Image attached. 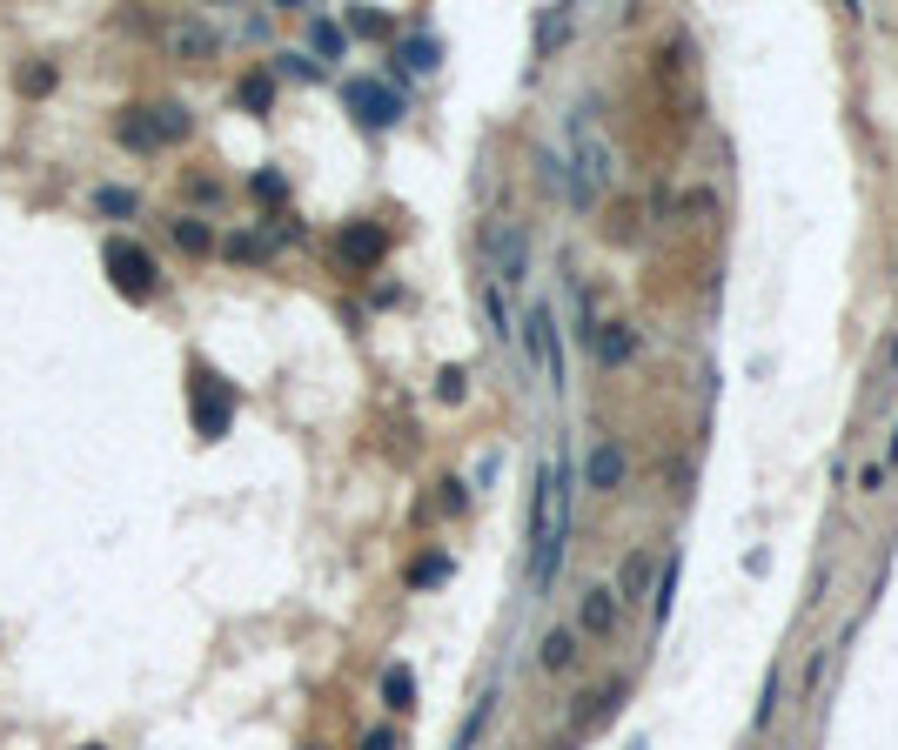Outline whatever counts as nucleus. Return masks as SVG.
Segmentation results:
<instances>
[{"mask_svg":"<svg viewBox=\"0 0 898 750\" xmlns=\"http://www.w3.org/2000/svg\"><path fill=\"white\" fill-rule=\"evenodd\" d=\"M570 496H577V476H570V449H550L537 463V496H530V596H550L563 570V543H570Z\"/></svg>","mask_w":898,"mask_h":750,"instance_id":"nucleus-1","label":"nucleus"},{"mask_svg":"<svg viewBox=\"0 0 898 750\" xmlns=\"http://www.w3.org/2000/svg\"><path fill=\"white\" fill-rule=\"evenodd\" d=\"M597 94H584V101H577V108H570V121H563V134H570V175L584 181V195L597 201L610 188V181H617V155H610V141H604V121H597Z\"/></svg>","mask_w":898,"mask_h":750,"instance_id":"nucleus-2","label":"nucleus"},{"mask_svg":"<svg viewBox=\"0 0 898 750\" xmlns=\"http://www.w3.org/2000/svg\"><path fill=\"white\" fill-rule=\"evenodd\" d=\"M523 349L543 369V389H563V335H557V302H530L523 309Z\"/></svg>","mask_w":898,"mask_h":750,"instance_id":"nucleus-3","label":"nucleus"},{"mask_svg":"<svg viewBox=\"0 0 898 750\" xmlns=\"http://www.w3.org/2000/svg\"><path fill=\"white\" fill-rule=\"evenodd\" d=\"M188 396H195V436H228V416H235V389H228L222 375L208 369V362H188Z\"/></svg>","mask_w":898,"mask_h":750,"instance_id":"nucleus-4","label":"nucleus"},{"mask_svg":"<svg viewBox=\"0 0 898 750\" xmlns=\"http://www.w3.org/2000/svg\"><path fill=\"white\" fill-rule=\"evenodd\" d=\"M101 262H108L114 288H121L128 302H148V295H155V262H148V248H141V242H128V235H114V242L101 248Z\"/></svg>","mask_w":898,"mask_h":750,"instance_id":"nucleus-5","label":"nucleus"},{"mask_svg":"<svg viewBox=\"0 0 898 750\" xmlns=\"http://www.w3.org/2000/svg\"><path fill=\"white\" fill-rule=\"evenodd\" d=\"M342 101L356 108L362 128H389V121H403V94L376 88V81H349V88H342Z\"/></svg>","mask_w":898,"mask_h":750,"instance_id":"nucleus-6","label":"nucleus"},{"mask_svg":"<svg viewBox=\"0 0 898 750\" xmlns=\"http://www.w3.org/2000/svg\"><path fill=\"white\" fill-rule=\"evenodd\" d=\"M490 248H496V288H517L523 268H530V242H523V228H517V221H496Z\"/></svg>","mask_w":898,"mask_h":750,"instance_id":"nucleus-7","label":"nucleus"},{"mask_svg":"<svg viewBox=\"0 0 898 750\" xmlns=\"http://www.w3.org/2000/svg\"><path fill=\"white\" fill-rule=\"evenodd\" d=\"M617 617H624L617 590H610V583H590V590H584V610H577V630H584V637H610V630H617Z\"/></svg>","mask_w":898,"mask_h":750,"instance_id":"nucleus-8","label":"nucleus"},{"mask_svg":"<svg viewBox=\"0 0 898 750\" xmlns=\"http://www.w3.org/2000/svg\"><path fill=\"white\" fill-rule=\"evenodd\" d=\"M336 248H342V262H349V268H376V262H382V248H389V235H382L376 221H349Z\"/></svg>","mask_w":898,"mask_h":750,"instance_id":"nucleus-9","label":"nucleus"},{"mask_svg":"<svg viewBox=\"0 0 898 750\" xmlns=\"http://www.w3.org/2000/svg\"><path fill=\"white\" fill-rule=\"evenodd\" d=\"M483 322H490V342H503V349L517 342V315H510V295L496 282H483Z\"/></svg>","mask_w":898,"mask_h":750,"instance_id":"nucleus-10","label":"nucleus"},{"mask_svg":"<svg viewBox=\"0 0 898 750\" xmlns=\"http://www.w3.org/2000/svg\"><path fill=\"white\" fill-rule=\"evenodd\" d=\"M617 483H624V442L604 436L597 449H590V489H604V496H610Z\"/></svg>","mask_w":898,"mask_h":750,"instance_id":"nucleus-11","label":"nucleus"},{"mask_svg":"<svg viewBox=\"0 0 898 750\" xmlns=\"http://www.w3.org/2000/svg\"><path fill=\"white\" fill-rule=\"evenodd\" d=\"M141 121H148V141H181V134L195 128V121H188V108H175V101H168V108H141Z\"/></svg>","mask_w":898,"mask_h":750,"instance_id":"nucleus-12","label":"nucleus"},{"mask_svg":"<svg viewBox=\"0 0 898 750\" xmlns=\"http://www.w3.org/2000/svg\"><path fill=\"white\" fill-rule=\"evenodd\" d=\"M590 349H597V362H630V349H637V342H630V329H617V322H597V335H590Z\"/></svg>","mask_w":898,"mask_h":750,"instance_id":"nucleus-13","label":"nucleus"},{"mask_svg":"<svg viewBox=\"0 0 898 750\" xmlns=\"http://www.w3.org/2000/svg\"><path fill=\"white\" fill-rule=\"evenodd\" d=\"M168 47H175V54H188V61H208V54H215V34H208V27H195V21H181V27H168Z\"/></svg>","mask_w":898,"mask_h":750,"instance_id":"nucleus-14","label":"nucleus"},{"mask_svg":"<svg viewBox=\"0 0 898 750\" xmlns=\"http://www.w3.org/2000/svg\"><path fill=\"white\" fill-rule=\"evenodd\" d=\"M382 704L389 710H416V670H409V663H396V670L382 677Z\"/></svg>","mask_w":898,"mask_h":750,"instance_id":"nucleus-15","label":"nucleus"},{"mask_svg":"<svg viewBox=\"0 0 898 750\" xmlns=\"http://www.w3.org/2000/svg\"><path fill=\"white\" fill-rule=\"evenodd\" d=\"M543 670H577V630H550L543 637Z\"/></svg>","mask_w":898,"mask_h":750,"instance_id":"nucleus-16","label":"nucleus"},{"mask_svg":"<svg viewBox=\"0 0 898 750\" xmlns=\"http://www.w3.org/2000/svg\"><path fill=\"white\" fill-rule=\"evenodd\" d=\"M677 570H684V556H671V563H664V583H657V590H651V623H664V617H671V596H677Z\"/></svg>","mask_w":898,"mask_h":750,"instance_id":"nucleus-17","label":"nucleus"},{"mask_svg":"<svg viewBox=\"0 0 898 750\" xmlns=\"http://www.w3.org/2000/svg\"><path fill=\"white\" fill-rule=\"evenodd\" d=\"M396 54H403V67H416V74H429V67L443 61V47L429 41V34H416V41H403V47H396Z\"/></svg>","mask_w":898,"mask_h":750,"instance_id":"nucleus-18","label":"nucleus"},{"mask_svg":"<svg viewBox=\"0 0 898 750\" xmlns=\"http://www.w3.org/2000/svg\"><path fill=\"white\" fill-rule=\"evenodd\" d=\"M644 583H651V556H630V563H624V576H617V603L644 596Z\"/></svg>","mask_w":898,"mask_h":750,"instance_id":"nucleus-19","label":"nucleus"},{"mask_svg":"<svg viewBox=\"0 0 898 750\" xmlns=\"http://www.w3.org/2000/svg\"><path fill=\"white\" fill-rule=\"evenodd\" d=\"M269 101H275V74H248V81H242V108L248 114H269Z\"/></svg>","mask_w":898,"mask_h":750,"instance_id":"nucleus-20","label":"nucleus"},{"mask_svg":"<svg viewBox=\"0 0 898 750\" xmlns=\"http://www.w3.org/2000/svg\"><path fill=\"white\" fill-rule=\"evenodd\" d=\"M175 242H181V248H188V255H208V248H215V235H208L202 221L188 215V221H175Z\"/></svg>","mask_w":898,"mask_h":750,"instance_id":"nucleus-21","label":"nucleus"},{"mask_svg":"<svg viewBox=\"0 0 898 750\" xmlns=\"http://www.w3.org/2000/svg\"><path fill=\"white\" fill-rule=\"evenodd\" d=\"M309 41H315V54H329V61H336L342 47H349V34H342L336 21H315V27H309Z\"/></svg>","mask_w":898,"mask_h":750,"instance_id":"nucleus-22","label":"nucleus"},{"mask_svg":"<svg viewBox=\"0 0 898 750\" xmlns=\"http://www.w3.org/2000/svg\"><path fill=\"white\" fill-rule=\"evenodd\" d=\"M778 697H785V684H778V670H771V677H764V690H758V717H751V724H771V717H778Z\"/></svg>","mask_w":898,"mask_h":750,"instance_id":"nucleus-23","label":"nucleus"},{"mask_svg":"<svg viewBox=\"0 0 898 750\" xmlns=\"http://www.w3.org/2000/svg\"><path fill=\"white\" fill-rule=\"evenodd\" d=\"M443 576H449V556H423V563L409 570V583H416V590H429V583H443Z\"/></svg>","mask_w":898,"mask_h":750,"instance_id":"nucleus-24","label":"nucleus"},{"mask_svg":"<svg viewBox=\"0 0 898 750\" xmlns=\"http://www.w3.org/2000/svg\"><path fill=\"white\" fill-rule=\"evenodd\" d=\"M121 141H128V148H155V141H148V121H141V108L121 121Z\"/></svg>","mask_w":898,"mask_h":750,"instance_id":"nucleus-25","label":"nucleus"},{"mask_svg":"<svg viewBox=\"0 0 898 750\" xmlns=\"http://www.w3.org/2000/svg\"><path fill=\"white\" fill-rule=\"evenodd\" d=\"M463 389H470V382H463V369H443V375H436V396H443V402H463Z\"/></svg>","mask_w":898,"mask_h":750,"instance_id":"nucleus-26","label":"nucleus"},{"mask_svg":"<svg viewBox=\"0 0 898 750\" xmlns=\"http://www.w3.org/2000/svg\"><path fill=\"white\" fill-rule=\"evenodd\" d=\"M349 34H389V21L369 14V7H356V14H349Z\"/></svg>","mask_w":898,"mask_h":750,"instance_id":"nucleus-27","label":"nucleus"},{"mask_svg":"<svg viewBox=\"0 0 898 750\" xmlns=\"http://www.w3.org/2000/svg\"><path fill=\"white\" fill-rule=\"evenodd\" d=\"M94 201H101L108 215H128V208H135V195H128V188H101V195H94Z\"/></svg>","mask_w":898,"mask_h":750,"instance_id":"nucleus-28","label":"nucleus"},{"mask_svg":"<svg viewBox=\"0 0 898 750\" xmlns=\"http://www.w3.org/2000/svg\"><path fill=\"white\" fill-rule=\"evenodd\" d=\"M54 88V67H27L21 74V94H47Z\"/></svg>","mask_w":898,"mask_h":750,"instance_id":"nucleus-29","label":"nucleus"},{"mask_svg":"<svg viewBox=\"0 0 898 750\" xmlns=\"http://www.w3.org/2000/svg\"><path fill=\"white\" fill-rule=\"evenodd\" d=\"M255 195H262V201H282V195H289V181L269 168V175H255Z\"/></svg>","mask_w":898,"mask_h":750,"instance_id":"nucleus-30","label":"nucleus"},{"mask_svg":"<svg viewBox=\"0 0 898 750\" xmlns=\"http://www.w3.org/2000/svg\"><path fill=\"white\" fill-rule=\"evenodd\" d=\"M282 74H295V81H315V61H302V54H282Z\"/></svg>","mask_w":898,"mask_h":750,"instance_id":"nucleus-31","label":"nucleus"},{"mask_svg":"<svg viewBox=\"0 0 898 750\" xmlns=\"http://www.w3.org/2000/svg\"><path fill=\"white\" fill-rule=\"evenodd\" d=\"M362 750H396V737H389V730H369V737H362Z\"/></svg>","mask_w":898,"mask_h":750,"instance_id":"nucleus-32","label":"nucleus"},{"mask_svg":"<svg viewBox=\"0 0 898 750\" xmlns=\"http://www.w3.org/2000/svg\"><path fill=\"white\" fill-rule=\"evenodd\" d=\"M878 469H885V476L898 469V422H892V442H885V463H878Z\"/></svg>","mask_w":898,"mask_h":750,"instance_id":"nucleus-33","label":"nucleus"},{"mask_svg":"<svg viewBox=\"0 0 898 750\" xmlns=\"http://www.w3.org/2000/svg\"><path fill=\"white\" fill-rule=\"evenodd\" d=\"M88 750H101V744H88Z\"/></svg>","mask_w":898,"mask_h":750,"instance_id":"nucleus-34","label":"nucleus"}]
</instances>
